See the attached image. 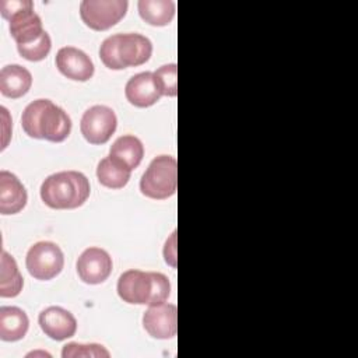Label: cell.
I'll return each instance as SVG.
<instances>
[{
	"instance_id": "1",
	"label": "cell",
	"mask_w": 358,
	"mask_h": 358,
	"mask_svg": "<svg viewBox=\"0 0 358 358\" xmlns=\"http://www.w3.org/2000/svg\"><path fill=\"white\" fill-rule=\"evenodd\" d=\"M21 126L32 138L62 143L71 131V119L60 106L41 98L27 105L21 116Z\"/></svg>"
},
{
	"instance_id": "2",
	"label": "cell",
	"mask_w": 358,
	"mask_h": 358,
	"mask_svg": "<svg viewBox=\"0 0 358 358\" xmlns=\"http://www.w3.org/2000/svg\"><path fill=\"white\" fill-rule=\"evenodd\" d=\"M90 193V182L78 171L52 173L41 185V199L53 210L78 208L87 201Z\"/></svg>"
},
{
	"instance_id": "3",
	"label": "cell",
	"mask_w": 358,
	"mask_h": 358,
	"mask_svg": "<svg viewBox=\"0 0 358 358\" xmlns=\"http://www.w3.org/2000/svg\"><path fill=\"white\" fill-rule=\"evenodd\" d=\"M119 298L131 305H155L171 295V284L165 274L130 268L117 280Z\"/></svg>"
},
{
	"instance_id": "4",
	"label": "cell",
	"mask_w": 358,
	"mask_h": 358,
	"mask_svg": "<svg viewBox=\"0 0 358 358\" xmlns=\"http://www.w3.org/2000/svg\"><path fill=\"white\" fill-rule=\"evenodd\" d=\"M151 53V41L136 32L110 35L99 46V57L110 70L141 66L150 60Z\"/></svg>"
},
{
	"instance_id": "5",
	"label": "cell",
	"mask_w": 358,
	"mask_h": 358,
	"mask_svg": "<svg viewBox=\"0 0 358 358\" xmlns=\"http://www.w3.org/2000/svg\"><path fill=\"white\" fill-rule=\"evenodd\" d=\"M0 13L8 20L10 34L17 45L32 42L45 32L31 0H0Z\"/></svg>"
},
{
	"instance_id": "6",
	"label": "cell",
	"mask_w": 358,
	"mask_h": 358,
	"mask_svg": "<svg viewBox=\"0 0 358 358\" xmlns=\"http://www.w3.org/2000/svg\"><path fill=\"white\" fill-rule=\"evenodd\" d=\"M178 186V164L172 155L155 157L140 180L141 193L154 200H165L175 194Z\"/></svg>"
},
{
	"instance_id": "7",
	"label": "cell",
	"mask_w": 358,
	"mask_h": 358,
	"mask_svg": "<svg viewBox=\"0 0 358 358\" xmlns=\"http://www.w3.org/2000/svg\"><path fill=\"white\" fill-rule=\"evenodd\" d=\"M25 266L35 280L48 281L59 275L63 270L64 255L55 242L41 241L28 249Z\"/></svg>"
},
{
	"instance_id": "8",
	"label": "cell",
	"mask_w": 358,
	"mask_h": 358,
	"mask_svg": "<svg viewBox=\"0 0 358 358\" xmlns=\"http://www.w3.org/2000/svg\"><path fill=\"white\" fill-rule=\"evenodd\" d=\"M127 7V0H83L80 17L88 28L106 31L126 15Z\"/></svg>"
},
{
	"instance_id": "9",
	"label": "cell",
	"mask_w": 358,
	"mask_h": 358,
	"mask_svg": "<svg viewBox=\"0 0 358 358\" xmlns=\"http://www.w3.org/2000/svg\"><path fill=\"white\" fill-rule=\"evenodd\" d=\"M117 126V119L112 108L105 105H94L88 108L80 122L83 137L94 145L109 141Z\"/></svg>"
},
{
	"instance_id": "10",
	"label": "cell",
	"mask_w": 358,
	"mask_h": 358,
	"mask_svg": "<svg viewBox=\"0 0 358 358\" xmlns=\"http://www.w3.org/2000/svg\"><path fill=\"white\" fill-rule=\"evenodd\" d=\"M112 257L109 253L96 246L87 248L77 259L76 268L80 280L90 285H96L108 280L112 273Z\"/></svg>"
},
{
	"instance_id": "11",
	"label": "cell",
	"mask_w": 358,
	"mask_h": 358,
	"mask_svg": "<svg viewBox=\"0 0 358 358\" xmlns=\"http://www.w3.org/2000/svg\"><path fill=\"white\" fill-rule=\"evenodd\" d=\"M143 327L151 337L158 340L175 337L178 330L176 305L168 302L150 305L143 315Z\"/></svg>"
},
{
	"instance_id": "12",
	"label": "cell",
	"mask_w": 358,
	"mask_h": 358,
	"mask_svg": "<svg viewBox=\"0 0 358 358\" xmlns=\"http://www.w3.org/2000/svg\"><path fill=\"white\" fill-rule=\"evenodd\" d=\"M56 67L67 78L74 81H88L94 76L91 57L78 48L63 46L56 53Z\"/></svg>"
},
{
	"instance_id": "13",
	"label": "cell",
	"mask_w": 358,
	"mask_h": 358,
	"mask_svg": "<svg viewBox=\"0 0 358 358\" xmlns=\"http://www.w3.org/2000/svg\"><path fill=\"white\" fill-rule=\"evenodd\" d=\"M38 323L42 331L56 341L70 338L77 331V320L71 312L62 306H49L39 313Z\"/></svg>"
},
{
	"instance_id": "14",
	"label": "cell",
	"mask_w": 358,
	"mask_h": 358,
	"mask_svg": "<svg viewBox=\"0 0 358 358\" xmlns=\"http://www.w3.org/2000/svg\"><path fill=\"white\" fill-rule=\"evenodd\" d=\"M126 99L137 106V108H148L159 101L162 96L155 78L154 73L143 71L133 76L124 87Z\"/></svg>"
},
{
	"instance_id": "15",
	"label": "cell",
	"mask_w": 358,
	"mask_h": 358,
	"mask_svg": "<svg viewBox=\"0 0 358 358\" xmlns=\"http://www.w3.org/2000/svg\"><path fill=\"white\" fill-rule=\"evenodd\" d=\"M28 194L20 179L8 172H0V213L3 215L17 214L27 206Z\"/></svg>"
},
{
	"instance_id": "16",
	"label": "cell",
	"mask_w": 358,
	"mask_h": 358,
	"mask_svg": "<svg viewBox=\"0 0 358 358\" xmlns=\"http://www.w3.org/2000/svg\"><path fill=\"white\" fill-rule=\"evenodd\" d=\"M32 85V74L24 66L7 64L0 70V92L11 99L24 96Z\"/></svg>"
},
{
	"instance_id": "17",
	"label": "cell",
	"mask_w": 358,
	"mask_h": 358,
	"mask_svg": "<svg viewBox=\"0 0 358 358\" xmlns=\"http://www.w3.org/2000/svg\"><path fill=\"white\" fill-rule=\"evenodd\" d=\"M109 157L124 165L127 169H136L144 157V145L141 140L133 134L117 137L109 148Z\"/></svg>"
},
{
	"instance_id": "18",
	"label": "cell",
	"mask_w": 358,
	"mask_h": 358,
	"mask_svg": "<svg viewBox=\"0 0 358 358\" xmlns=\"http://www.w3.org/2000/svg\"><path fill=\"white\" fill-rule=\"evenodd\" d=\"M29 327L27 313L18 306L0 308V338L3 341H18L25 337Z\"/></svg>"
},
{
	"instance_id": "19",
	"label": "cell",
	"mask_w": 358,
	"mask_h": 358,
	"mask_svg": "<svg viewBox=\"0 0 358 358\" xmlns=\"http://www.w3.org/2000/svg\"><path fill=\"white\" fill-rule=\"evenodd\" d=\"M137 8L141 20L154 27H165L175 17V3L172 0H140Z\"/></svg>"
},
{
	"instance_id": "20",
	"label": "cell",
	"mask_w": 358,
	"mask_h": 358,
	"mask_svg": "<svg viewBox=\"0 0 358 358\" xmlns=\"http://www.w3.org/2000/svg\"><path fill=\"white\" fill-rule=\"evenodd\" d=\"M24 278L18 270L17 262L6 250H1V268H0V296L14 298L22 291Z\"/></svg>"
},
{
	"instance_id": "21",
	"label": "cell",
	"mask_w": 358,
	"mask_h": 358,
	"mask_svg": "<svg viewBox=\"0 0 358 358\" xmlns=\"http://www.w3.org/2000/svg\"><path fill=\"white\" fill-rule=\"evenodd\" d=\"M131 171L124 165L113 159L112 157H105L99 161L96 166L98 182L108 189H122L127 185Z\"/></svg>"
},
{
	"instance_id": "22",
	"label": "cell",
	"mask_w": 358,
	"mask_h": 358,
	"mask_svg": "<svg viewBox=\"0 0 358 358\" xmlns=\"http://www.w3.org/2000/svg\"><path fill=\"white\" fill-rule=\"evenodd\" d=\"M50 49H52V39L46 31L32 42H28L24 45H17V50H18L20 56L29 62L43 60L49 55Z\"/></svg>"
},
{
	"instance_id": "23",
	"label": "cell",
	"mask_w": 358,
	"mask_h": 358,
	"mask_svg": "<svg viewBox=\"0 0 358 358\" xmlns=\"http://www.w3.org/2000/svg\"><path fill=\"white\" fill-rule=\"evenodd\" d=\"M63 358H108L110 352L101 344H81V343H67L62 350Z\"/></svg>"
},
{
	"instance_id": "24",
	"label": "cell",
	"mask_w": 358,
	"mask_h": 358,
	"mask_svg": "<svg viewBox=\"0 0 358 358\" xmlns=\"http://www.w3.org/2000/svg\"><path fill=\"white\" fill-rule=\"evenodd\" d=\"M155 83L165 96L178 95V66L175 63L164 64L154 71Z\"/></svg>"
},
{
	"instance_id": "25",
	"label": "cell",
	"mask_w": 358,
	"mask_h": 358,
	"mask_svg": "<svg viewBox=\"0 0 358 358\" xmlns=\"http://www.w3.org/2000/svg\"><path fill=\"white\" fill-rule=\"evenodd\" d=\"M164 257L169 266L176 267V231H173L171 238L166 239V242H165Z\"/></svg>"
},
{
	"instance_id": "26",
	"label": "cell",
	"mask_w": 358,
	"mask_h": 358,
	"mask_svg": "<svg viewBox=\"0 0 358 358\" xmlns=\"http://www.w3.org/2000/svg\"><path fill=\"white\" fill-rule=\"evenodd\" d=\"M35 354H38V352H31V354H28V357H29V355H35ZM39 354H43V355L50 357V354H48V352H39Z\"/></svg>"
}]
</instances>
